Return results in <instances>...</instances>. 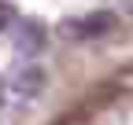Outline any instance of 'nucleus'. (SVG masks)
<instances>
[{
    "label": "nucleus",
    "instance_id": "7ed1b4c3",
    "mask_svg": "<svg viewBox=\"0 0 133 125\" xmlns=\"http://www.w3.org/2000/svg\"><path fill=\"white\" fill-rule=\"evenodd\" d=\"M11 41H15V48H19L22 55H41L44 44H48V29H44V22H37V19H15Z\"/></svg>",
    "mask_w": 133,
    "mask_h": 125
},
{
    "label": "nucleus",
    "instance_id": "f03ea898",
    "mask_svg": "<svg viewBox=\"0 0 133 125\" xmlns=\"http://www.w3.org/2000/svg\"><path fill=\"white\" fill-rule=\"evenodd\" d=\"M8 88L19 99H33V96H41V92L48 88V74L37 66V62H22V66H15L8 74Z\"/></svg>",
    "mask_w": 133,
    "mask_h": 125
},
{
    "label": "nucleus",
    "instance_id": "39448f33",
    "mask_svg": "<svg viewBox=\"0 0 133 125\" xmlns=\"http://www.w3.org/2000/svg\"><path fill=\"white\" fill-rule=\"evenodd\" d=\"M122 7H126V15H133V0H122Z\"/></svg>",
    "mask_w": 133,
    "mask_h": 125
},
{
    "label": "nucleus",
    "instance_id": "20e7f679",
    "mask_svg": "<svg viewBox=\"0 0 133 125\" xmlns=\"http://www.w3.org/2000/svg\"><path fill=\"white\" fill-rule=\"evenodd\" d=\"M11 26H15V11H11V4L0 0V29H11Z\"/></svg>",
    "mask_w": 133,
    "mask_h": 125
},
{
    "label": "nucleus",
    "instance_id": "f257e3e1",
    "mask_svg": "<svg viewBox=\"0 0 133 125\" xmlns=\"http://www.w3.org/2000/svg\"><path fill=\"white\" fill-rule=\"evenodd\" d=\"M115 29V15L111 11H89V15H70L56 26V33L66 44H89L96 37H107Z\"/></svg>",
    "mask_w": 133,
    "mask_h": 125
}]
</instances>
